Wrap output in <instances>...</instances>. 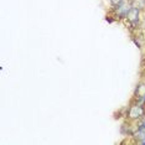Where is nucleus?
Listing matches in <instances>:
<instances>
[{
    "mask_svg": "<svg viewBox=\"0 0 145 145\" xmlns=\"http://www.w3.org/2000/svg\"><path fill=\"white\" fill-rule=\"evenodd\" d=\"M128 18L130 19V21H133L134 24L138 21V18H139V9H135V8H131L129 12H128Z\"/></svg>",
    "mask_w": 145,
    "mask_h": 145,
    "instance_id": "f257e3e1",
    "label": "nucleus"
},
{
    "mask_svg": "<svg viewBox=\"0 0 145 145\" xmlns=\"http://www.w3.org/2000/svg\"><path fill=\"white\" fill-rule=\"evenodd\" d=\"M145 6V0H133L131 3V8L135 9H143Z\"/></svg>",
    "mask_w": 145,
    "mask_h": 145,
    "instance_id": "f03ea898",
    "label": "nucleus"
},
{
    "mask_svg": "<svg viewBox=\"0 0 145 145\" xmlns=\"http://www.w3.org/2000/svg\"><path fill=\"white\" fill-rule=\"evenodd\" d=\"M137 135H138V138H139V139H144V138H145V125H140V127L138 128Z\"/></svg>",
    "mask_w": 145,
    "mask_h": 145,
    "instance_id": "7ed1b4c3",
    "label": "nucleus"
},
{
    "mask_svg": "<svg viewBox=\"0 0 145 145\" xmlns=\"http://www.w3.org/2000/svg\"><path fill=\"white\" fill-rule=\"evenodd\" d=\"M110 3L114 6H119L120 4H123V0H110Z\"/></svg>",
    "mask_w": 145,
    "mask_h": 145,
    "instance_id": "20e7f679",
    "label": "nucleus"
}]
</instances>
